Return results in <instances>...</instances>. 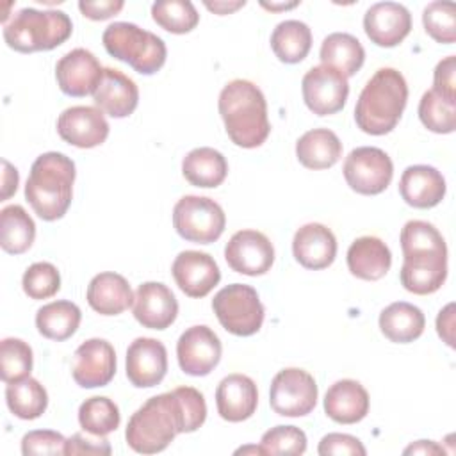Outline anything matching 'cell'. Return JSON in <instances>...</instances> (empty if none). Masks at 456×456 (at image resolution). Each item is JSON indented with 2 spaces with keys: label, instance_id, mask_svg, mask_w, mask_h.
Masks as SVG:
<instances>
[{
  "label": "cell",
  "instance_id": "cell-33",
  "mask_svg": "<svg viewBox=\"0 0 456 456\" xmlns=\"http://www.w3.org/2000/svg\"><path fill=\"white\" fill-rule=\"evenodd\" d=\"M80 308L66 299L52 301L43 305L36 314V328L37 331L50 340L62 342L69 338L80 326Z\"/></svg>",
  "mask_w": 456,
  "mask_h": 456
},
{
  "label": "cell",
  "instance_id": "cell-10",
  "mask_svg": "<svg viewBox=\"0 0 456 456\" xmlns=\"http://www.w3.org/2000/svg\"><path fill=\"white\" fill-rule=\"evenodd\" d=\"M344 178L347 185L363 196L383 192L394 176L390 157L376 146L354 148L344 160Z\"/></svg>",
  "mask_w": 456,
  "mask_h": 456
},
{
  "label": "cell",
  "instance_id": "cell-23",
  "mask_svg": "<svg viewBox=\"0 0 456 456\" xmlns=\"http://www.w3.org/2000/svg\"><path fill=\"white\" fill-rule=\"evenodd\" d=\"M258 404V390L255 381L246 374H228L216 390L217 413L228 422H242L249 419Z\"/></svg>",
  "mask_w": 456,
  "mask_h": 456
},
{
  "label": "cell",
  "instance_id": "cell-46",
  "mask_svg": "<svg viewBox=\"0 0 456 456\" xmlns=\"http://www.w3.org/2000/svg\"><path fill=\"white\" fill-rule=\"evenodd\" d=\"M317 452L321 456H340V454H358L363 456L367 451L362 445V442L353 436V435H346V433H328L326 436H322V440L319 442V449Z\"/></svg>",
  "mask_w": 456,
  "mask_h": 456
},
{
  "label": "cell",
  "instance_id": "cell-50",
  "mask_svg": "<svg viewBox=\"0 0 456 456\" xmlns=\"http://www.w3.org/2000/svg\"><path fill=\"white\" fill-rule=\"evenodd\" d=\"M436 331L449 347H454V303H449L440 310L436 317Z\"/></svg>",
  "mask_w": 456,
  "mask_h": 456
},
{
  "label": "cell",
  "instance_id": "cell-17",
  "mask_svg": "<svg viewBox=\"0 0 456 456\" xmlns=\"http://www.w3.org/2000/svg\"><path fill=\"white\" fill-rule=\"evenodd\" d=\"M167 372L166 346L150 337L135 338L126 349V378L137 388L159 385Z\"/></svg>",
  "mask_w": 456,
  "mask_h": 456
},
{
  "label": "cell",
  "instance_id": "cell-2",
  "mask_svg": "<svg viewBox=\"0 0 456 456\" xmlns=\"http://www.w3.org/2000/svg\"><path fill=\"white\" fill-rule=\"evenodd\" d=\"M217 107L233 144L249 150L265 142L271 125L265 96L258 86L244 78L228 82L219 93Z\"/></svg>",
  "mask_w": 456,
  "mask_h": 456
},
{
  "label": "cell",
  "instance_id": "cell-36",
  "mask_svg": "<svg viewBox=\"0 0 456 456\" xmlns=\"http://www.w3.org/2000/svg\"><path fill=\"white\" fill-rule=\"evenodd\" d=\"M5 403L18 419L34 420L45 413L48 406V394L37 379L27 376L7 383Z\"/></svg>",
  "mask_w": 456,
  "mask_h": 456
},
{
  "label": "cell",
  "instance_id": "cell-45",
  "mask_svg": "<svg viewBox=\"0 0 456 456\" xmlns=\"http://www.w3.org/2000/svg\"><path fill=\"white\" fill-rule=\"evenodd\" d=\"M21 452L32 454H66V438L52 429L28 431L21 438Z\"/></svg>",
  "mask_w": 456,
  "mask_h": 456
},
{
  "label": "cell",
  "instance_id": "cell-30",
  "mask_svg": "<svg viewBox=\"0 0 456 456\" xmlns=\"http://www.w3.org/2000/svg\"><path fill=\"white\" fill-rule=\"evenodd\" d=\"M296 157L308 169H328L342 157V142L335 132L314 128L297 139Z\"/></svg>",
  "mask_w": 456,
  "mask_h": 456
},
{
  "label": "cell",
  "instance_id": "cell-21",
  "mask_svg": "<svg viewBox=\"0 0 456 456\" xmlns=\"http://www.w3.org/2000/svg\"><path fill=\"white\" fill-rule=\"evenodd\" d=\"M132 312L141 326L150 330H166L178 315V301L167 285L146 281L139 285L134 294Z\"/></svg>",
  "mask_w": 456,
  "mask_h": 456
},
{
  "label": "cell",
  "instance_id": "cell-44",
  "mask_svg": "<svg viewBox=\"0 0 456 456\" xmlns=\"http://www.w3.org/2000/svg\"><path fill=\"white\" fill-rule=\"evenodd\" d=\"M260 447L264 454H303L306 451V435L296 426H276L262 435Z\"/></svg>",
  "mask_w": 456,
  "mask_h": 456
},
{
  "label": "cell",
  "instance_id": "cell-3",
  "mask_svg": "<svg viewBox=\"0 0 456 456\" xmlns=\"http://www.w3.org/2000/svg\"><path fill=\"white\" fill-rule=\"evenodd\" d=\"M406 102L408 86L403 73L395 68H379L358 96L354 121L365 134L385 135L399 123Z\"/></svg>",
  "mask_w": 456,
  "mask_h": 456
},
{
  "label": "cell",
  "instance_id": "cell-22",
  "mask_svg": "<svg viewBox=\"0 0 456 456\" xmlns=\"http://www.w3.org/2000/svg\"><path fill=\"white\" fill-rule=\"evenodd\" d=\"M294 258L306 269H324L337 256V239L333 232L321 223L303 224L292 239Z\"/></svg>",
  "mask_w": 456,
  "mask_h": 456
},
{
  "label": "cell",
  "instance_id": "cell-54",
  "mask_svg": "<svg viewBox=\"0 0 456 456\" xmlns=\"http://www.w3.org/2000/svg\"><path fill=\"white\" fill-rule=\"evenodd\" d=\"M299 2H290V4H265V2H262L260 5L264 7V9H269V11H283V9H292V7H296Z\"/></svg>",
  "mask_w": 456,
  "mask_h": 456
},
{
  "label": "cell",
  "instance_id": "cell-6",
  "mask_svg": "<svg viewBox=\"0 0 456 456\" xmlns=\"http://www.w3.org/2000/svg\"><path fill=\"white\" fill-rule=\"evenodd\" d=\"M103 46L118 61L126 62L141 75L157 73L166 62V45L164 41L135 23L116 21L110 23L102 36Z\"/></svg>",
  "mask_w": 456,
  "mask_h": 456
},
{
  "label": "cell",
  "instance_id": "cell-37",
  "mask_svg": "<svg viewBox=\"0 0 456 456\" xmlns=\"http://www.w3.org/2000/svg\"><path fill=\"white\" fill-rule=\"evenodd\" d=\"M78 422L84 431L96 436H107L109 433L116 431L121 422L119 408L109 397H89L78 408Z\"/></svg>",
  "mask_w": 456,
  "mask_h": 456
},
{
  "label": "cell",
  "instance_id": "cell-27",
  "mask_svg": "<svg viewBox=\"0 0 456 456\" xmlns=\"http://www.w3.org/2000/svg\"><path fill=\"white\" fill-rule=\"evenodd\" d=\"M390 265L392 253L379 237H358L347 249V267L351 274L360 280H381L388 273Z\"/></svg>",
  "mask_w": 456,
  "mask_h": 456
},
{
  "label": "cell",
  "instance_id": "cell-25",
  "mask_svg": "<svg viewBox=\"0 0 456 456\" xmlns=\"http://www.w3.org/2000/svg\"><path fill=\"white\" fill-rule=\"evenodd\" d=\"M445 178L442 173L426 164L408 166L399 180V192L404 203L415 208H433L445 196Z\"/></svg>",
  "mask_w": 456,
  "mask_h": 456
},
{
  "label": "cell",
  "instance_id": "cell-26",
  "mask_svg": "<svg viewBox=\"0 0 456 456\" xmlns=\"http://www.w3.org/2000/svg\"><path fill=\"white\" fill-rule=\"evenodd\" d=\"M324 411L338 424H356L369 411V394L354 379L335 381L324 395Z\"/></svg>",
  "mask_w": 456,
  "mask_h": 456
},
{
  "label": "cell",
  "instance_id": "cell-28",
  "mask_svg": "<svg viewBox=\"0 0 456 456\" xmlns=\"http://www.w3.org/2000/svg\"><path fill=\"white\" fill-rule=\"evenodd\" d=\"M86 297L89 306L100 315H119L134 305V292L128 281L110 271L100 273L89 281Z\"/></svg>",
  "mask_w": 456,
  "mask_h": 456
},
{
  "label": "cell",
  "instance_id": "cell-4",
  "mask_svg": "<svg viewBox=\"0 0 456 456\" xmlns=\"http://www.w3.org/2000/svg\"><path fill=\"white\" fill-rule=\"evenodd\" d=\"M75 162L59 151L39 155L25 183V198L43 221L61 219L73 198Z\"/></svg>",
  "mask_w": 456,
  "mask_h": 456
},
{
  "label": "cell",
  "instance_id": "cell-47",
  "mask_svg": "<svg viewBox=\"0 0 456 456\" xmlns=\"http://www.w3.org/2000/svg\"><path fill=\"white\" fill-rule=\"evenodd\" d=\"M66 454H110V444L105 436L91 433H75L66 440Z\"/></svg>",
  "mask_w": 456,
  "mask_h": 456
},
{
  "label": "cell",
  "instance_id": "cell-18",
  "mask_svg": "<svg viewBox=\"0 0 456 456\" xmlns=\"http://www.w3.org/2000/svg\"><path fill=\"white\" fill-rule=\"evenodd\" d=\"M447 278V251H415L403 255L401 283L417 296L436 292Z\"/></svg>",
  "mask_w": 456,
  "mask_h": 456
},
{
  "label": "cell",
  "instance_id": "cell-12",
  "mask_svg": "<svg viewBox=\"0 0 456 456\" xmlns=\"http://www.w3.org/2000/svg\"><path fill=\"white\" fill-rule=\"evenodd\" d=\"M224 258L232 271L246 276L265 274L274 262V248L258 230L235 232L224 248Z\"/></svg>",
  "mask_w": 456,
  "mask_h": 456
},
{
  "label": "cell",
  "instance_id": "cell-52",
  "mask_svg": "<svg viewBox=\"0 0 456 456\" xmlns=\"http://www.w3.org/2000/svg\"><path fill=\"white\" fill-rule=\"evenodd\" d=\"M445 451L431 440H419L404 449V454H444Z\"/></svg>",
  "mask_w": 456,
  "mask_h": 456
},
{
  "label": "cell",
  "instance_id": "cell-20",
  "mask_svg": "<svg viewBox=\"0 0 456 456\" xmlns=\"http://www.w3.org/2000/svg\"><path fill=\"white\" fill-rule=\"evenodd\" d=\"M367 37L383 48L397 46L411 30L410 11L397 2H378L363 16Z\"/></svg>",
  "mask_w": 456,
  "mask_h": 456
},
{
  "label": "cell",
  "instance_id": "cell-49",
  "mask_svg": "<svg viewBox=\"0 0 456 456\" xmlns=\"http://www.w3.org/2000/svg\"><path fill=\"white\" fill-rule=\"evenodd\" d=\"M125 2L123 0H80L78 2V9L80 12L94 21H102V20H109L112 16H116L121 9H123Z\"/></svg>",
  "mask_w": 456,
  "mask_h": 456
},
{
  "label": "cell",
  "instance_id": "cell-42",
  "mask_svg": "<svg viewBox=\"0 0 456 456\" xmlns=\"http://www.w3.org/2000/svg\"><path fill=\"white\" fill-rule=\"evenodd\" d=\"M403 255L415 251H447L442 233L428 221H408L401 230Z\"/></svg>",
  "mask_w": 456,
  "mask_h": 456
},
{
  "label": "cell",
  "instance_id": "cell-41",
  "mask_svg": "<svg viewBox=\"0 0 456 456\" xmlns=\"http://www.w3.org/2000/svg\"><path fill=\"white\" fill-rule=\"evenodd\" d=\"M422 23L426 32L444 45L456 41V5L452 2H431L424 7Z\"/></svg>",
  "mask_w": 456,
  "mask_h": 456
},
{
  "label": "cell",
  "instance_id": "cell-16",
  "mask_svg": "<svg viewBox=\"0 0 456 456\" xmlns=\"http://www.w3.org/2000/svg\"><path fill=\"white\" fill-rule=\"evenodd\" d=\"M57 134L61 139L77 148H94L105 142L109 123L98 107L75 105L57 119Z\"/></svg>",
  "mask_w": 456,
  "mask_h": 456
},
{
  "label": "cell",
  "instance_id": "cell-19",
  "mask_svg": "<svg viewBox=\"0 0 456 456\" xmlns=\"http://www.w3.org/2000/svg\"><path fill=\"white\" fill-rule=\"evenodd\" d=\"M171 273L178 289L189 297H205L221 280L216 260L208 253L194 249L178 253Z\"/></svg>",
  "mask_w": 456,
  "mask_h": 456
},
{
  "label": "cell",
  "instance_id": "cell-11",
  "mask_svg": "<svg viewBox=\"0 0 456 456\" xmlns=\"http://www.w3.org/2000/svg\"><path fill=\"white\" fill-rule=\"evenodd\" d=\"M303 100L317 116H330L346 105L349 94L347 78L337 69L319 64L310 68L301 82Z\"/></svg>",
  "mask_w": 456,
  "mask_h": 456
},
{
  "label": "cell",
  "instance_id": "cell-13",
  "mask_svg": "<svg viewBox=\"0 0 456 456\" xmlns=\"http://www.w3.org/2000/svg\"><path fill=\"white\" fill-rule=\"evenodd\" d=\"M221 340L205 324L187 328L176 342V358L180 369L189 376L210 374L221 360Z\"/></svg>",
  "mask_w": 456,
  "mask_h": 456
},
{
  "label": "cell",
  "instance_id": "cell-9",
  "mask_svg": "<svg viewBox=\"0 0 456 456\" xmlns=\"http://www.w3.org/2000/svg\"><path fill=\"white\" fill-rule=\"evenodd\" d=\"M317 383L312 374L297 367L280 370L269 388V404L281 417L308 415L317 404Z\"/></svg>",
  "mask_w": 456,
  "mask_h": 456
},
{
  "label": "cell",
  "instance_id": "cell-1",
  "mask_svg": "<svg viewBox=\"0 0 456 456\" xmlns=\"http://www.w3.org/2000/svg\"><path fill=\"white\" fill-rule=\"evenodd\" d=\"M207 419L205 397L192 387H178L150 397L132 413L125 438L132 451L155 454L164 451L176 435L196 431Z\"/></svg>",
  "mask_w": 456,
  "mask_h": 456
},
{
  "label": "cell",
  "instance_id": "cell-35",
  "mask_svg": "<svg viewBox=\"0 0 456 456\" xmlns=\"http://www.w3.org/2000/svg\"><path fill=\"white\" fill-rule=\"evenodd\" d=\"M271 48L285 64L301 62L312 48V30L299 20H285L273 30Z\"/></svg>",
  "mask_w": 456,
  "mask_h": 456
},
{
  "label": "cell",
  "instance_id": "cell-43",
  "mask_svg": "<svg viewBox=\"0 0 456 456\" xmlns=\"http://www.w3.org/2000/svg\"><path fill=\"white\" fill-rule=\"evenodd\" d=\"M23 292L30 299H48L61 289V274L50 262H36L23 273Z\"/></svg>",
  "mask_w": 456,
  "mask_h": 456
},
{
  "label": "cell",
  "instance_id": "cell-14",
  "mask_svg": "<svg viewBox=\"0 0 456 456\" xmlns=\"http://www.w3.org/2000/svg\"><path fill=\"white\" fill-rule=\"evenodd\" d=\"M116 374V351L103 338H89L82 342L71 363V376L82 388L105 387Z\"/></svg>",
  "mask_w": 456,
  "mask_h": 456
},
{
  "label": "cell",
  "instance_id": "cell-53",
  "mask_svg": "<svg viewBox=\"0 0 456 456\" xmlns=\"http://www.w3.org/2000/svg\"><path fill=\"white\" fill-rule=\"evenodd\" d=\"M246 5V2L244 0H237V2H223V0H219V2H205V7L208 9V11H212V12H216V14H230V12H233V11H237V9H240V7H244Z\"/></svg>",
  "mask_w": 456,
  "mask_h": 456
},
{
  "label": "cell",
  "instance_id": "cell-40",
  "mask_svg": "<svg viewBox=\"0 0 456 456\" xmlns=\"http://www.w3.org/2000/svg\"><path fill=\"white\" fill-rule=\"evenodd\" d=\"M32 349L30 346L14 337H7L0 344V376L4 383H12L30 376L32 370Z\"/></svg>",
  "mask_w": 456,
  "mask_h": 456
},
{
  "label": "cell",
  "instance_id": "cell-34",
  "mask_svg": "<svg viewBox=\"0 0 456 456\" xmlns=\"http://www.w3.org/2000/svg\"><path fill=\"white\" fill-rule=\"evenodd\" d=\"M36 239V224L21 205H7L0 210V246L5 253L21 255Z\"/></svg>",
  "mask_w": 456,
  "mask_h": 456
},
{
  "label": "cell",
  "instance_id": "cell-32",
  "mask_svg": "<svg viewBox=\"0 0 456 456\" xmlns=\"http://www.w3.org/2000/svg\"><path fill=\"white\" fill-rule=\"evenodd\" d=\"M319 57L324 66L337 69L347 78L363 66L365 50L354 36L347 32H333L324 37Z\"/></svg>",
  "mask_w": 456,
  "mask_h": 456
},
{
  "label": "cell",
  "instance_id": "cell-39",
  "mask_svg": "<svg viewBox=\"0 0 456 456\" xmlns=\"http://www.w3.org/2000/svg\"><path fill=\"white\" fill-rule=\"evenodd\" d=\"M151 18L171 34H187L200 21V14L189 0H159L151 5Z\"/></svg>",
  "mask_w": 456,
  "mask_h": 456
},
{
  "label": "cell",
  "instance_id": "cell-38",
  "mask_svg": "<svg viewBox=\"0 0 456 456\" xmlns=\"http://www.w3.org/2000/svg\"><path fill=\"white\" fill-rule=\"evenodd\" d=\"M419 118L428 130L451 134L456 128V100L429 89L419 102Z\"/></svg>",
  "mask_w": 456,
  "mask_h": 456
},
{
  "label": "cell",
  "instance_id": "cell-29",
  "mask_svg": "<svg viewBox=\"0 0 456 456\" xmlns=\"http://www.w3.org/2000/svg\"><path fill=\"white\" fill-rule=\"evenodd\" d=\"M426 328L422 310L406 301H395L379 314L381 333L395 344H408L417 340Z\"/></svg>",
  "mask_w": 456,
  "mask_h": 456
},
{
  "label": "cell",
  "instance_id": "cell-5",
  "mask_svg": "<svg viewBox=\"0 0 456 456\" xmlns=\"http://www.w3.org/2000/svg\"><path fill=\"white\" fill-rule=\"evenodd\" d=\"M73 30L69 16L62 11H39L23 7L4 23V39L20 53L48 52L62 45Z\"/></svg>",
  "mask_w": 456,
  "mask_h": 456
},
{
  "label": "cell",
  "instance_id": "cell-7",
  "mask_svg": "<svg viewBox=\"0 0 456 456\" xmlns=\"http://www.w3.org/2000/svg\"><path fill=\"white\" fill-rule=\"evenodd\" d=\"M212 310L219 324L232 335H255L264 322V305L256 290L244 283H232L221 289L212 299Z\"/></svg>",
  "mask_w": 456,
  "mask_h": 456
},
{
  "label": "cell",
  "instance_id": "cell-8",
  "mask_svg": "<svg viewBox=\"0 0 456 456\" xmlns=\"http://www.w3.org/2000/svg\"><path fill=\"white\" fill-rule=\"evenodd\" d=\"M173 226L176 233L198 244L217 240L226 226V216L219 203L207 196H183L173 208Z\"/></svg>",
  "mask_w": 456,
  "mask_h": 456
},
{
  "label": "cell",
  "instance_id": "cell-24",
  "mask_svg": "<svg viewBox=\"0 0 456 456\" xmlns=\"http://www.w3.org/2000/svg\"><path fill=\"white\" fill-rule=\"evenodd\" d=\"M93 100L103 114H109L110 118H126L139 103V89L135 82L119 69L103 68Z\"/></svg>",
  "mask_w": 456,
  "mask_h": 456
},
{
  "label": "cell",
  "instance_id": "cell-48",
  "mask_svg": "<svg viewBox=\"0 0 456 456\" xmlns=\"http://www.w3.org/2000/svg\"><path fill=\"white\" fill-rule=\"evenodd\" d=\"M456 57L454 55H447L444 57L433 73V91L447 96V98H454L456 100Z\"/></svg>",
  "mask_w": 456,
  "mask_h": 456
},
{
  "label": "cell",
  "instance_id": "cell-31",
  "mask_svg": "<svg viewBox=\"0 0 456 456\" xmlns=\"http://www.w3.org/2000/svg\"><path fill=\"white\" fill-rule=\"evenodd\" d=\"M182 175L194 187H217L228 175V162L214 148H194L182 160Z\"/></svg>",
  "mask_w": 456,
  "mask_h": 456
},
{
  "label": "cell",
  "instance_id": "cell-55",
  "mask_svg": "<svg viewBox=\"0 0 456 456\" xmlns=\"http://www.w3.org/2000/svg\"><path fill=\"white\" fill-rule=\"evenodd\" d=\"M246 452L264 454V451H262V447H260V445H258V447H256V445H253V447H251V445H248V447H240V449H237V451H235V454H246Z\"/></svg>",
  "mask_w": 456,
  "mask_h": 456
},
{
  "label": "cell",
  "instance_id": "cell-15",
  "mask_svg": "<svg viewBox=\"0 0 456 456\" xmlns=\"http://www.w3.org/2000/svg\"><path fill=\"white\" fill-rule=\"evenodd\" d=\"M103 68L98 59L86 48H75L64 53L55 66L59 89L75 98L93 94L102 80Z\"/></svg>",
  "mask_w": 456,
  "mask_h": 456
},
{
  "label": "cell",
  "instance_id": "cell-51",
  "mask_svg": "<svg viewBox=\"0 0 456 456\" xmlns=\"http://www.w3.org/2000/svg\"><path fill=\"white\" fill-rule=\"evenodd\" d=\"M2 166H4V173H2V192H0V201H5L9 200L16 189H18V182H20V176H18V171L16 167H12L5 159L2 160Z\"/></svg>",
  "mask_w": 456,
  "mask_h": 456
}]
</instances>
